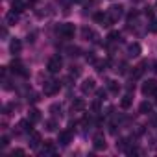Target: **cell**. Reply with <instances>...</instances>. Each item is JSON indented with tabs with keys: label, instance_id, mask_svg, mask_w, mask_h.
<instances>
[{
	"label": "cell",
	"instance_id": "cell-15",
	"mask_svg": "<svg viewBox=\"0 0 157 157\" xmlns=\"http://www.w3.org/2000/svg\"><path fill=\"white\" fill-rule=\"evenodd\" d=\"M83 109H85V100L78 98V100H74V102H72V111H74V113H78V111H83Z\"/></svg>",
	"mask_w": 157,
	"mask_h": 157
},
{
	"label": "cell",
	"instance_id": "cell-1",
	"mask_svg": "<svg viewBox=\"0 0 157 157\" xmlns=\"http://www.w3.org/2000/svg\"><path fill=\"white\" fill-rule=\"evenodd\" d=\"M61 57L59 56H54V57H50L48 59V65H46V68H48V72L50 74H56V72H59L61 70Z\"/></svg>",
	"mask_w": 157,
	"mask_h": 157
},
{
	"label": "cell",
	"instance_id": "cell-31",
	"mask_svg": "<svg viewBox=\"0 0 157 157\" xmlns=\"http://www.w3.org/2000/svg\"><path fill=\"white\" fill-rule=\"evenodd\" d=\"M0 144H2V148H6V146L10 144V139H8V137H2V139H0Z\"/></svg>",
	"mask_w": 157,
	"mask_h": 157
},
{
	"label": "cell",
	"instance_id": "cell-9",
	"mask_svg": "<svg viewBox=\"0 0 157 157\" xmlns=\"http://www.w3.org/2000/svg\"><path fill=\"white\" fill-rule=\"evenodd\" d=\"M122 10H124L122 6H113V8L109 10V17H111L113 21H118V19L122 17V13H124Z\"/></svg>",
	"mask_w": 157,
	"mask_h": 157
},
{
	"label": "cell",
	"instance_id": "cell-8",
	"mask_svg": "<svg viewBox=\"0 0 157 157\" xmlns=\"http://www.w3.org/2000/svg\"><path fill=\"white\" fill-rule=\"evenodd\" d=\"M70 139H72L70 131H59V135H57V142L61 146H68L70 144Z\"/></svg>",
	"mask_w": 157,
	"mask_h": 157
},
{
	"label": "cell",
	"instance_id": "cell-29",
	"mask_svg": "<svg viewBox=\"0 0 157 157\" xmlns=\"http://www.w3.org/2000/svg\"><path fill=\"white\" fill-rule=\"evenodd\" d=\"M144 15L150 17V19H153V8H146V10H144Z\"/></svg>",
	"mask_w": 157,
	"mask_h": 157
},
{
	"label": "cell",
	"instance_id": "cell-12",
	"mask_svg": "<svg viewBox=\"0 0 157 157\" xmlns=\"http://www.w3.org/2000/svg\"><path fill=\"white\" fill-rule=\"evenodd\" d=\"M82 33H83V37H85L87 41H89V37H91V41H93V43H98V39H100V37H98L91 28H83V30H82Z\"/></svg>",
	"mask_w": 157,
	"mask_h": 157
},
{
	"label": "cell",
	"instance_id": "cell-23",
	"mask_svg": "<svg viewBox=\"0 0 157 157\" xmlns=\"http://www.w3.org/2000/svg\"><path fill=\"white\" fill-rule=\"evenodd\" d=\"M107 41H109V43H115V41H120V33H118V32H111V33L107 35Z\"/></svg>",
	"mask_w": 157,
	"mask_h": 157
},
{
	"label": "cell",
	"instance_id": "cell-34",
	"mask_svg": "<svg viewBox=\"0 0 157 157\" xmlns=\"http://www.w3.org/2000/svg\"><path fill=\"white\" fill-rule=\"evenodd\" d=\"M87 61H94V56H93V52H89V54H87Z\"/></svg>",
	"mask_w": 157,
	"mask_h": 157
},
{
	"label": "cell",
	"instance_id": "cell-26",
	"mask_svg": "<svg viewBox=\"0 0 157 157\" xmlns=\"http://www.w3.org/2000/svg\"><path fill=\"white\" fill-rule=\"evenodd\" d=\"M148 30H150L151 33H157V19H151V21H150V26H148Z\"/></svg>",
	"mask_w": 157,
	"mask_h": 157
},
{
	"label": "cell",
	"instance_id": "cell-17",
	"mask_svg": "<svg viewBox=\"0 0 157 157\" xmlns=\"http://www.w3.org/2000/svg\"><path fill=\"white\" fill-rule=\"evenodd\" d=\"M131 102H133L131 94H126V96H122V100H120V107H122V109H129Z\"/></svg>",
	"mask_w": 157,
	"mask_h": 157
},
{
	"label": "cell",
	"instance_id": "cell-32",
	"mask_svg": "<svg viewBox=\"0 0 157 157\" xmlns=\"http://www.w3.org/2000/svg\"><path fill=\"white\" fill-rule=\"evenodd\" d=\"M137 17H139V13H137V11H131V13L128 15V19H129V21H135Z\"/></svg>",
	"mask_w": 157,
	"mask_h": 157
},
{
	"label": "cell",
	"instance_id": "cell-5",
	"mask_svg": "<svg viewBox=\"0 0 157 157\" xmlns=\"http://www.w3.org/2000/svg\"><path fill=\"white\" fill-rule=\"evenodd\" d=\"M93 146H94V150H98V151H100V150H105L107 144H105V139H104L102 133H96V135H94V139H93Z\"/></svg>",
	"mask_w": 157,
	"mask_h": 157
},
{
	"label": "cell",
	"instance_id": "cell-16",
	"mask_svg": "<svg viewBox=\"0 0 157 157\" xmlns=\"http://www.w3.org/2000/svg\"><path fill=\"white\" fill-rule=\"evenodd\" d=\"M128 52H129L131 57H137V56L140 54V44H139V43H131V44L128 46Z\"/></svg>",
	"mask_w": 157,
	"mask_h": 157
},
{
	"label": "cell",
	"instance_id": "cell-14",
	"mask_svg": "<svg viewBox=\"0 0 157 157\" xmlns=\"http://www.w3.org/2000/svg\"><path fill=\"white\" fill-rule=\"evenodd\" d=\"M17 21H19V13H17V11H10V13L6 15V24H8V26L17 24Z\"/></svg>",
	"mask_w": 157,
	"mask_h": 157
},
{
	"label": "cell",
	"instance_id": "cell-28",
	"mask_svg": "<svg viewBox=\"0 0 157 157\" xmlns=\"http://www.w3.org/2000/svg\"><path fill=\"white\" fill-rule=\"evenodd\" d=\"M96 96H98V100L102 102V100H105V96H107V93H105V91H96Z\"/></svg>",
	"mask_w": 157,
	"mask_h": 157
},
{
	"label": "cell",
	"instance_id": "cell-27",
	"mask_svg": "<svg viewBox=\"0 0 157 157\" xmlns=\"http://www.w3.org/2000/svg\"><path fill=\"white\" fill-rule=\"evenodd\" d=\"M107 65H109V61H100V63H96V70L98 72H104Z\"/></svg>",
	"mask_w": 157,
	"mask_h": 157
},
{
	"label": "cell",
	"instance_id": "cell-24",
	"mask_svg": "<svg viewBox=\"0 0 157 157\" xmlns=\"http://www.w3.org/2000/svg\"><path fill=\"white\" fill-rule=\"evenodd\" d=\"M13 11H17V13L24 11V4H22V2H19V0H15V2H13Z\"/></svg>",
	"mask_w": 157,
	"mask_h": 157
},
{
	"label": "cell",
	"instance_id": "cell-3",
	"mask_svg": "<svg viewBox=\"0 0 157 157\" xmlns=\"http://www.w3.org/2000/svg\"><path fill=\"white\" fill-rule=\"evenodd\" d=\"M74 32H76L74 24H63V26L59 28V33H61L63 39H72V37H74Z\"/></svg>",
	"mask_w": 157,
	"mask_h": 157
},
{
	"label": "cell",
	"instance_id": "cell-18",
	"mask_svg": "<svg viewBox=\"0 0 157 157\" xmlns=\"http://www.w3.org/2000/svg\"><path fill=\"white\" fill-rule=\"evenodd\" d=\"M28 118H30L33 124H35V122H39V120H41V111H39V109H30Z\"/></svg>",
	"mask_w": 157,
	"mask_h": 157
},
{
	"label": "cell",
	"instance_id": "cell-33",
	"mask_svg": "<svg viewBox=\"0 0 157 157\" xmlns=\"http://www.w3.org/2000/svg\"><path fill=\"white\" fill-rule=\"evenodd\" d=\"M11 155H24V150L17 148V150H13V151H11Z\"/></svg>",
	"mask_w": 157,
	"mask_h": 157
},
{
	"label": "cell",
	"instance_id": "cell-4",
	"mask_svg": "<svg viewBox=\"0 0 157 157\" xmlns=\"http://www.w3.org/2000/svg\"><path fill=\"white\" fill-rule=\"evenodd\" d=\"M157 91V82L155 80H148L144 85H142V94L144 96H150V94H153Z\"/></svg>",
	"mask_w": 157,
	"mask_h": 157
},
{
	"label": "cell",
	"instance_id": "cell-6",
	"mask_svg": "<svg viewBox=\"0 0 157 157\" xmlns=\"http://www.w3.org/2000/svg\"><path fill=\"white\" fill-rule=\"evenodd\" d=\"M41 142H43L41 135H39L37 131H32V133H30V148H32V150H37V148L41 146Z\"/></svg>",
	"mask_w": 157,
	"mask_h": 157
},
{
	"label": "cell",
	"instance_id": "cell-11",
	"mask_svg": "<svg viewBox=\"0 0 157 157\" xmlns=\"http://www.w3.org/2000/svg\"><path fill=\"white\" fill-rule=\"evenodd\" d=\"M96 89V82L94 80H85L83 83H82V91L83 93H93Z\"/></svg>",
	"mask_w": 157,
	"mask_h": 157
},
{
	"label": "cell",
	"instance_id": "cell-30",
	"mask_svg": "<svg viewBox=\"0 0 157 157\" xmlns=\"http://www.w3.org/2000/svg\"><path fill=\"white\" fill-rule=\"evenodd\" d=\"M117 70H118L120 74H126V72H128V65H126V63H120V68H117Z\"/></svg>",
	"mask_w": 157,
	"mask_h": 157
},
{
	"label": "cell",
	"instance_id": "cell-37",
	"mask_svg": "<svg viewBox=\"0 0 157 157\" xmlns=\"http://www.w3.org/2000/svg\"><path fill=\"white\" fill-rule=\"evenodd\" d=\"M72 2H82V0H72Z\"/></svg>",
	"mask_w": 157,
	"mask_h": 157
},
{
	"label": "cell",
	"instance_id": "cell-10",
	"mask_svg": "<svg viewBox=\"0 0 157 157\" xmlns=\"http://www.w3.org/2000/svg\"><path fill=\"white\" fill-rule=\"evenodd\" d=\"M11 70L17 72V74H21V76H28V72H26V68H24V65L21 61H13L11 63Z\"/></svg>",
	"mask_w": 157,
	"mask_h": 157
},
{
	"label": "cell",
	"instance_id": "cell-2",
	"mask_svg": "<svg viewBox=\"0 0 157 157\" xmlns=\"http://www.w3.org/2000/svg\"><path fill=\"white\" fill-rule=\"evenodd\" d=\"M59 89H61V83L56 82V80H50V82L44 83V94H46V96H54Z\"/></svg>",
	"mask_w": 157,
	"mask_h": 157
},
{
	"label": "cell",
	"instance_id": "cell-22",
	"mask_svg": "<svg viewBox=\"0 0 157 157\" xmlns=\"http://www.w3.org/2000/svg\"><path fill=\"white\" fill-rule=\"evenodd\" d=\"M50 113H52L54 117L61 115V105H59V104H52V105H50Z\"/></svg>",
	"mask_w": 157,
	"mask_h": 157
},
{
	"label": "cell",
	"instance_id": "cell-21",
	"mask_svg": "<svg viewBox=\"0 0 157 157\" xmlns=\"http://www.w3.org/2000/svg\"><path fill=\"white\" fill-rule=\"evenodd\" d=\"M54 151H56L54 140H44V153H54Z\"/></svg>",
	"mask_w": 157,
	"mask_h": 157
},
{
	"label": "cell",
	"instance_id": "cell-36",
	"mask_svg": "<svg viewBox=\"0 0 157 157\" xmlns=\"http://www.w3.org/2000/svg\"><path fill=\"white\" fill-rule=\"evenodd\" d=\"M57 2H68V0H57Z\"/></svg>",
	"mask_w": 157,
	"mask_h": 157
},
{
	"label": "cell",
	"instance_id": "cell-13",
	"mask_svg": "<svg viewBox=\"0 0 157 157\" xmlns=\"http://www.w3.org/2000/svg\"><path fill=\"white\" fill-rule=\"evenodd\" d=\"M10 50H11V54H21V50H22L21 39H13V41L10 43Z\"/></svg>",
	"mask_w": 157,
	"mask_h": 157
},
{
	"label": "cell",
	"instance_id": "cell-20",
	"mask_svg": "<svg viewBox=\"0 0 157 157\" xmlns=\"http://www.w3.org/2000/svg\"><path fill=\"white\" fill-rule=\"evenodd\" d=\"M118 89H120L118 82H115V80H109V82H107V91H109V93H118Z\"/></svg>",
	"mask_w": 157,
	"mask_h": 157
},
{
	"label": "cell",
	"instance_id": "cell-19",
	"mask_svg": "<svg viewBox=\"0 0 157 157\" xmlns=\"http://www.w3.org/2000/svg\"><path fill=\"white\" fill-rule=\"evenodd\" d=\"M139 111H140L142 115H150V113H151V104H150V102H142V104L139 105Z\"/></svg>",
	"mask_w": 157,
	"mask_h": 157
},
{
	"label": "cell",
	"instance_id": "cell-25",
	"mask_svg": "<svg viewBox=\"0 0 157 157\" xmlns=\"http://www.w3.org/2000/svg\"><path fill=\"white\" fill-rule=\"evenodd\" d=\"M46 129H48V131H56V129H57V122H56V120H48V122H46Z\"/></svg>",
	"mask_w": 157,
	"mask_h": 157
},
{
	"label": "cell",
	"instance_id": "cell-35",
	"mask_svg": "<svg viewBox=\"0 0 157 157\" xmlns=\"http://www.w3.org/2000/svg\"><path fill=\"white\" fill-rule=\"evenodd\" d=\"M153 96H155V102H157V91H155V93H153Z\"/></svg>",
	"mask_w": 157,
	"mask_h": 157
},
{
	"label": "cell",
	"instance_id": "cell-7",
	"mask_svg": "<svg viewBox=\"0 0 157 157\" xmlns=\"http://www.w3.org/2000/svg\"><path fill=\"white\" fill-rule=\"evenodd\" d=\"M33 122L30 120V118H26V120H21L19 122V131H22V133H32L33 131Z\"/></svg>",
	"mask_w": 157,
	"mask_h": 157
}]
</instances>
